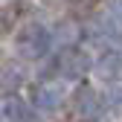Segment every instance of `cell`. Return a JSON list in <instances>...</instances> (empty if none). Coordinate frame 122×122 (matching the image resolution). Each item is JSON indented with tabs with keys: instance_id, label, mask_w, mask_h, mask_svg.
I'll use <instances>...</instances> for the list:
<instances>
[{
	"instance_id": "1",
	"label": "cell",
	"mask_w": 122,
	"mask_h": 122,
	"mask_svg": "<svg viewBox=\"0 0 122 122\" xmlns=\"http://www.w3.org/2000/svg\"><path fill=\"white\" fill-rule=\"evenodd\" d=\"M50 44H52V35L44 29L41 23H29L23 26V32L15 38V52H18L23 61H38L50 52Z\"/></svg>"
},
{
	"instance_id": "2",
	"label": "cell",
	"mask_w": 122,
	"mask_h": 122,
	"mask_svg": "<svg viewBox=\"0 0 122 122\" xmlns=\"http://www.w3.org/2000/svg\"><path fill=\"white\" fill-rule=\"evenodd\" d=\"M55 70H58V76H64V79H81V76L90 70V58L81 50L67 47L64 52L55 58Z\"/></svg>"
},
{
	"instance_id": "3",
	"label": "cell",
	"mask_w": 122,
	"mask_h": 122,
	"mask_svg": "<svg viewBox=\"0 0 122 122\" xmlns=\"http://www.w3.org/2000/svg\"><path fill=\"white\" fill-rule=\"evenodd\" d=\"M73 111L79 113L81 119H93V116H99V111H102V96H99L90 84H81V87L73 93Z\"/></svg>"
},
{
	"instance_id": "4",
	"label": "cell",
	"mask_w": 122,
	"mask_h": 122,
	"mask_svg": "<svg viewBox=\"0 0 122 122\" xmlns=\"http://www.w3.org/2000/svg\"><path fill=\"white\" fill-rule=\"evenodd\" d=\"M29 102H32V108L38 111H55L61 105V90L52 84V81H38L32 84V90H29Z\"/></svg>"
},
{
	"instance_id": "5",
	"label": "cell",
	"mask_w": 122,
	"mask_h": 122,
	"mask_svg": "<svg viewBox=\"0 0 122 122\" xmlns=\"http://www.w3.org/2000/svg\"><path fill=\"white\" fill-rule=\"evenodd\" d=\"M20 3H9V6H0V38H6L15 32L18 26V18H20Z\"/></svg>"
},
{
	"instance_id": "6",
	"label": "cell",
	"mask_w": 122,
	"mask_h": 122,
	"mask_svg": "<svg viewBox=\"0 0 122 122\" xmlns=\"http://www.w3.org/2000/svg\"><path fill=\"white\" fill-rule=\"evenodd\" d=\"M0 119L3 122H23L26 119V105L18 99H6L0 105Z\"/></svg>"
},
{
	"instance_id": "7",
	"label": "cell",
	"mask_w": 122,
	"mask_h": 122,
	"mask_svg": "<svg viewBox=\"0 0 122 122\" xmlns=\"http://www.w3.org/2000/svg\"><path fill=\"white\" fill-rule=\"evenodd\" d=\"M18 79H23V70H20L18 64H12V67H3V70H0V87H3V90L15 87V84H18Z\"/></svg>"
},
{
	"instance_id": "8",
	"label": "cell",
	"mask_w": 122,
	"mask_h": 122,
	"mask_svg": "<svg viewBox=\"0 0 122 122\" xmlns=\"http://www.w3.org/2000/svg\"><path fill=\"white\" fill-rule=\"evenodd\" d=\"M67 3H70L73 12H93V9L102 3V0H67Z\"/></svg>"
}]
</instances>
